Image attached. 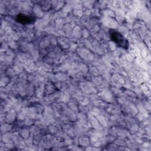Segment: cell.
<instances>
[{
	"instance_id": "2",
	"label": "cell",
	"mask_w": 151,
	"mask_h": 151,
	"mask_svg": "<svg viewBox=\"0 0 151 151\" xmlns=\"http://www.w3.org/2000/svg\"><path fill=\"white\" fill-rule=\"evenodd\" d=\"M36 19L37 18L33 14L19 13L15 17L17 22L24 25L32 24L36 21Z\"/></svg>"
},
{
	"instance_id": "1",
	"label": "cell",
	"mask_w": 151,
	"mask_h": 151,
	"mask_svg": "<svg viewBox=\"0 0 151 151\" xmlns=\"http://www.w3.org/2000/svg\"><path fill=\"white\" fill-rule=\"evenodd\" d=\"M110 40L113 42L117 47L127 50L129 48L130 44L128 40L119 31L114 29L108 30Z\"/></svg>"
}]
</instances>
